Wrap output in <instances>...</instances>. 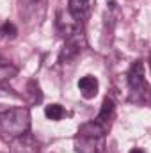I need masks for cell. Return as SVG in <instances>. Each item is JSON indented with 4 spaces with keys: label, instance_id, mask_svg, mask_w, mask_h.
Segmentation results:
<instances>
[{
    "label": "cell",
    "instance_id": "1",
    "mask_svg": "<svg viewBox=\"0 0 151 153\" xmlns=\"http://www.w3.org/2000/svg\"><path fill=\"white\" fill-rule=\"evenodd\" d=\"M30 130V112L27 107H13L0 112V139L13 143Z\"/></svg>",
    "mask_w": 151,
    "mask_h": 153
},
{
    "label": "cell",
    "instance_id": "2",
    "mask_svg": "<svg viewBox=\"0 0 151 153\" xmlns=\"http://www.w3.org/2000/svg\"><path fill=\"white\" fill-rule=\"evenodd\" d=\"M107 132L109 130L96 121H89V123L82 125L75 137L76 153H103Z\"/></svg>",
    "mask_w": 151,
    "mask_h": 153
},
{
    "label": "cell",
    "instance_id": "3",
    "mask_svg": "<svg viewBox=\"0 0 151 153\" xmlns=\"http://www.w3.org/2000/svg\"><path fill=\"white\" fill-rule=\"evenodd\" d=\"M84 46H85V39H84V34L80 30L68 36L64 46H62V52H61V61H71L73 57H76L82 52Z\"/></svg>",
    "mask_w": 151,
    "mask_h": 153
},
{
    "label": "cell",
    "instance_id": "4",
    "mask_svg": "<svg viewBox=\"0 0 151 153\" xmlns=\"http://www.w3.org/2000/svg\"><path fill=\"white\" fill-rule=\"evenodd\" d=\"M128 85L133 93H146L148 89V82L144 76V64L142 62H135L130 71H128Z\"/></svg>",
    "mask_w": 151,
    "mask_h": 153
},
{
    "label": "cell",
    "instance_id": "5",
    "mask_svg": "<svg viewBox=\"0 0 151 153\" xmlns=\"http://www.w3.org/2000/svg\"><path fill=\"white\" fill-rule=\"evenodd\" d=\"M98 89H100V82L96 76L85 75L78 80V91L85 100H93L98 94Z\"/></svg>",
    "mask_w": 151,
    "mask_h": 153
},
{
    "label": "cell",
    "instance_id": "6",
    "mask_svg": "<svg viewBox=\"0 0 151 153\" xmlns=\"http://www.w3.org/2000/svg\"><path fill=\"white\" fill-rule=\"evenodd\" d=\"M68 5H70V14H71V18L80 23L82 20L87 18L89 11H91V7H93V0H68Z\"/></svg>",
    "mask_w": 151,
    "mask_h": 153
},
{
    "label": "cell",
    "instance_id": "7",
    "mask_svg": "<svg viewBox=\"0 0 151 153\" xmlns=\"http://www.w3.org/2000/svg\"><path fill=\"white\" fill-rule=\"evenodd\" d=\"M114 116H115V105H114V102L110 98H105L103 103H101V109H100V112H98L94 121L100 123L101 126H105L109 130L110 125H112V121H114Z\"/></svg>",
    "mask_w": 151,
    "mask_h": 153
},
{
    "label": "cell",
    "instance_id": "8",
    "mask_svg": "<svg viewBox=\"0 0 151 153\" xmlns=\"http://www.w3.org/2000/svg\"><path fill=\"white\" fill-rule=\"evenodd\" d=\"M44 116L50 119V121H61L64 116H66V109L59 103H50L44 107Z\"/></svg>",
    "mask_w": 151,
    "mask_h": 153
},
{
    "label": "cell",
    "instance_id": "9",
    "mask_svg": "<svg viewBox=\"0 0 151 153\" xmlns=\"http://www.w3.org/2000/svg\"><path fill=\"white\" fill-rule=\"evenodd\" d=\"M18 75V68L14 64H0V84L7 82Z\"/></svg>",
    "mask_w": 151,
    "mask_h": 153
},
{
    "label": "cell",
    "instance_id": "10",
    "mask_svg": "<svg viewBox=\"0 0 151 153\" xmlns=\"http://www.w3.org/2000/svg\"><path fill=\"white\" fill-rule=\"evenodd\" d=\"M0 34L4 36V38H16V34H18V30H16V27H14V23H11V22H5L2 27H0Z\"/></svg>",
    "mask_w": 151,
    "mask_h": 153
},
{
    "label": "cell",
    "instance_id": "11",
    "mask_svg": "<svg viewBox=\"0 0 151 153\" xmlns=\"http://www.w3.org/2000/svg\"><path fill=\"white\" fill-rule=\"evenodd\" d=\"M38 152V148H32V150H20L18 153H36Z\"/></svg>",
    "mask_w": 151,
    "mask_h": 153
},
{
    "label": "cell",
    "instance_id": "12",
    "mask_svg": "<svg viewBox=\"0 0 151 153\" xmlns=\"http://www.w3.org/2000/svg\"><path fill=\"white\" fill-rule=\"evenodd\" d=\"M130 153H146V152H144L142 148H133V150H132Z\"/></svg>",
    "mask_w": 151,
    "mask_h": 153
}]
</instances>
